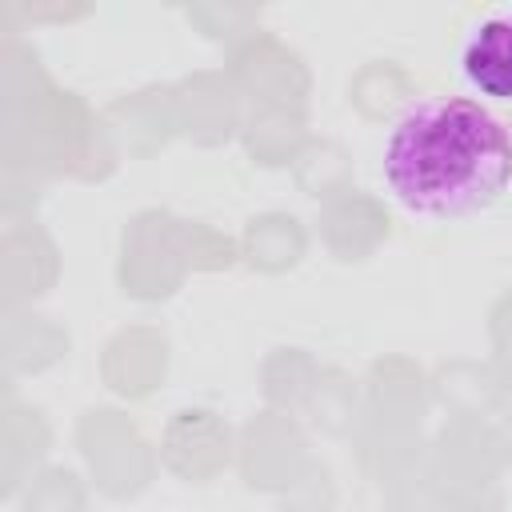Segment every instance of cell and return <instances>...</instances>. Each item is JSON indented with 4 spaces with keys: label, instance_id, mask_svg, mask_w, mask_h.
<instances>
[{
    "label": "cell",
    "instance_id": "7a4b0ae2",
    "mask_svg": "<svg viewBox=\"0 0 512 512\" xmlns=\"http://www.w3.org/2000/svg\"><path fill=\"white\" fill-rule=\"evenodd\" d=\"M460 72L484 100H512V12H488L460 44Z\"/></svg>",
    "mask_w": 512,
    "mask_h": 512
},
{
    "label": "cell",
    "instance_id": "6da1fadb",
    "mask_svg": "<svg viewBox=\"0 0 512 512\" xmlns=\"http://www.w3.org/2000/svg\"><path fill=\"white\" fill-rule=\"evenodd\" d=\"M380 176L412 216L468 220L508 192L512 132L476 96H428L392 124Z\"/></svg>",
    "mask_w": 512,
    "mask_h": 512
}]
</instances>
